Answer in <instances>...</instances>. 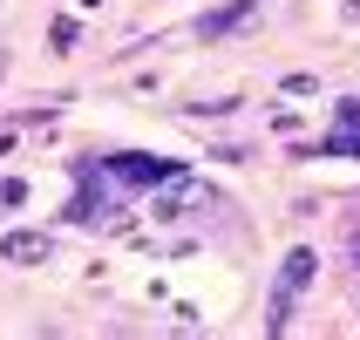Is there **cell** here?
I'll list each match as a JSON object with an SVG mask.
<instances>
[{
  "instance_id": "2",
  "label": "cell",
  "mask_w": 360,
  "mask_h": 340,
  "mask_svg": "<svg viewBox=\"0 0 360 340\" xmlns=\"http://www.w3.org/2000/svg\"><path fill=\"white\" fill-rule=\"evenodd\" d=\"M313 272H320L313 245H292V252H285V265H279V286H272V313H265V327H272V334H285V320H292V300L313 286Z\"/></svg>"
},
{
  "instance_id": "1",
  "label": "cell",
  "mask_w": 360,
  "mask_h": 340,
  "mask_svg": "<svg viewBox=\"0 0 360 340\" xmlns=\"http://www.w3.org/2000/svg\"><path fill=\"white\" fill-rule=\"evenodd\" d=\"M177 170H191V163H177V157H143V150H109V157H102V177L116 184V191H136V198L163 191Z\"/></svg>"
},
{
  "instance_id": "4",
  "label": "cell",
  "mask_w": 360,
  "mask_h": 340,
  "mask_svg": "<svg viewBox=\"0 0 360 340\" xmlns=\"http://www.w3.org/2000/svg\"><path fill=\"white\" fill-rule=\"evenodd\" d=\"M0 259L7 265H48L55 259V239H48V232H7V239H0Z\"/></svg>"
},
{
  "instance_id": "6",
  "label": "cell",
  "mask_w": 360,
  "mask_h": 340,
  "mask_svg": "<svg viewBox=\"0 0 360 340\" xmlns=\"http://www.w3.org/2000/svg\"><path fill=\"white\" fill-rule=\"evenodd\" d=\"M259 7H265V0H231V7H218V14H204V20H198V34H204V41H218V34H231V27H245Z\"/></svg>"
},
{
  "instance_id": "3",
  "label": "cell",
  "mask_w": 360,
  "mask_h": 340,
  "mask_svg": "<svg viewBox=\"0 0 360 340\" xmlns=\"http://www.w3.org/2000/svg\"><path fill=\"white\" fill-rule=\"evenodd\" d=\"M75 177H82V191H75V204H68V218H102V211H109V177H102V163H82Z\"/></svg>"
},
{
  "instance_id": "5",
  "label": "cell",
  "mask_w": 360,
  "mask_h": 340,
  "mask_svg": "<svg viewBox=\"0 0 360 340\" xmlns=\"http://www.w3.org/2000/svg\"><path fill=\"white\" fill-rule=\"evenodd\" d=\"M320 157H360V102H340V130L320 137Z\"/></svg>"
}]
</instances>
